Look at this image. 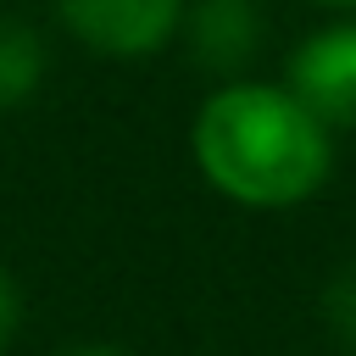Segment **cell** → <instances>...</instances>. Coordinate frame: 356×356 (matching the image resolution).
Masks as SVG:
<instances>
[{"mask_svg": "<svg viewBox=\"0 0 356 356\" xmlns=\"http://www.w3.org/2000/svg\"><path fill=\"white\" fill-rule=\"evenodd\" d=\"M323 323H328V334L356 356V261H345V267L323 284Z\"/></svg>", "mask_w": 356, "mask_h": 356, "instance_id": "6", "label": "cell"}, {"mask_svg": "<svg viewBox=\"0 0 356 356\" xmlns=\"http://www.w3.org/2000/svg\"><path fill=\"white\" fill-rule=\"evenodd\" d=\"M284 89L328 128H356V22L317 28L295 44Z\"/></svg>", "mask_w": 356, "mask_h": 356, "instance_id": "3", "label": "cell"}, {"mask_svg": "<svg viewBox=\"0 0 356 356\" xmlns=\"http://www.w3.org/2000/svg\"><path fill=\"white\" fill-rule=\"evenodd\" d=\"M72 39L100 56H150L184 28V0H50Z\"/></svg>", "mask_w": 356, "mask_h": 356, "instance_id": "2", "label": "cell"}, {"mask_svg": "<svg viewBox=\"0 0 356 356\" xmlns=\"http://www.w3.org/2000/svg\"><path fill=\"white\" fill-rule=\"evenodd\" d=\"M44 72H50V50L39 28L22 17H0V111H17L22 100H33Z\"/></svg>", "mask_w": 356, "mask_h": 356, "instance_id": "5", "label": "cell"}, {"mask_svg": "<svg viewBox=\"0 0 356 356\" xmlns=\"http://www.w3.org/2000/svg\"><path fill=\"white\" fill-rule=\"evenodd\" d=\"M328 122H317L284 83H222L195 117V161L206 184L250 211H284L323 189L334 167Z\"/></svg>", "mask_w": 356, "mask_h": 356, "instance_id": "1", "label": "cell"}, {"mask_svg": "<svg viewBox=\"0 0 356 356\" xmlns=\"http://www.w3.org/2000/svg\"><path fill=\"white\" fill-rule=\"evenodd\" d=\"M67 356H134V350H117V345H78V350H67Z\"/></svg>", "mask_w": 356, "mask_h": 356, "instance_id": "8", "label": "cell"}, {"mask_svg": "<svg viewBox=\"0 0 356 356\" xmlns=\"http://www.w3.org/2000/svg\"><path fill=\"white\" fill-rule=\"evenodd\" d=\"M17 323H22V289H17V278H11L6 267H0V350L11 345Z\"/></svg>", "mask_w": 356, "mask_h": 356, "instance_id": "7", "label": "cell"}, {"mask_svg": "<svg viewBox=\"0 0 356 356\" xmlns=\"http://www.w3.org/2000/svg\"><path fill=\"white\" fill-rule=\"evenodd\" d=\"M261 39H267V28H261V6L256 0H195V6H184L189 56L206 72L228 78V83L261 56Z\"/></svg>", "mask_w": 356, "mask_h": 356, "instance_id": "4", "label": "cell"}, {"mask_svg": "<svg viewBox=\"0 0 356 356\" xmlns=\"http://www.w3.org/2000/svg\"><path fill=\"white\" fill-rule=\"evenodd\" d=\"M312 6H328V11H356V0H312Z\"/></svg>", "mask_w": 356, "mask_h": 356, "instance_id": "9", "label": "cell"}]
</instances>
